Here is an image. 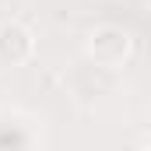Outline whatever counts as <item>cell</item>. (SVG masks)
I'll list each match as a JSON object with an SVG mask.
<instances>
[{"label":"cell","mask_w":151,"mask_h":151,"mask_svg":"<svg viewBox=\"0 0 151 151\" xmlns=\"http://www.w3.org/2000/svg\"><path fill=\"white\" fill-rule=\"evenodd\" d=\"M35 144V130L25 116L18 113H0V151L7 148H32Z\"/></svg>","instance_id":"3"},{"label":"cell","mask_w":151,"mask_h":151,"mask_svg":"<svg viewBox=\"0 0 151 151\" xmlns=\"http://www.w3.org/2000/svg\"><path fill=\"white\" fill-rule=\"evenodd\" d=\"M32 53H35V35L21 21H4L0 25V63L18 67V63H28Z\"/></svg>","instance_id":"2"},{"label":"cell","mask_w":151,"mask_h":151,"mask_svg":"<svg viewBox=\"0 0 151 151\" xmlns=\"http://www.w3.org/2000/svg\"><path fill=\"white\" fill-rule=\"evenodd\" d=\"M88 56L102 70H119L134 56V39L123 25H99L88 35Z\"/></svg>","instance_id":"1"}]
</instances>
